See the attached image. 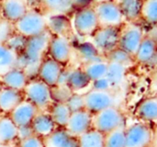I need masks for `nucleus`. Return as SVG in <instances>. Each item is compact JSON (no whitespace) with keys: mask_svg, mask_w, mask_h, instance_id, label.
<instances>
[{"mask_svg":"<svg viewBox=\"0 0 157 147\" xmlns=\"http://www.w3.org/2000/svg\"><path fill=\"white\" fill-rule=\"evenodd\" d=\"M48 113L57 128H64L67 124L71 110H69L66 103L54 102L49 109Z\"/></svg>","mask_w":157,"mask_h":147,"instance_id":"b1692460","label":"nucleus"},{"mask_svg":"<svg viewBox=\"0 0 157 147\" xmlns=\"http://www.w3.org/2000/svg\"><path fill=\"white\" fill-rule=\"evenodd\" d=\"M65 103L68 106V108L71 110V112L76 111V110H84L85 109L84 108L83 95L77 94V93H73L70 96V98L67 99V101Z\"/></svg>","mask_w":157,"mask_h":147,"instance_id":"58836bf2","label":"nucleus"},{"mask_svg":"<svg viewBox=\"0 0 157 147\" xmlns=\"http://www.w3.org/2000/svg\"><path fill=\"white\" fill-rule=\"evenodd\" d=\"M144 36V29L138 23L126 21L120 27L118 48L133 57Z\"/></svg>","mask_w":157,"mask_h":147,"instance_id":"39448f33","label":"nucleus"},{"mask_svg":"<svg viewBox=\"0 0 157 147\" xmlns=\"http://www.w3.org/2000/svg\"><path fill=\"white\" fill-rule=\"evenodd\" d=\"M40 2L52 14V16H66L74 10L73 0H40Z\"/></svg>","mask_w":157,"mask_h":147,"instance_id":"7c9ffc66","label":"nucleus"},{"mask_svg":"<svg viewBox=\"0 0 157 147\" xmlns=\"http://www.w3.org/2000/svg\"><path fill=\"white\" fill-rule=\"evenodd\" d=\"M156 57V40L145 35L135 55L133 56L134 63L141 64H149L155 61Z\"/></svg>","mask_w":157,"mask_h":147,"instance_id":"a211bd4d","label":"nucleus"},{"mask_svg":"<svg viewBox=\"0 0 157 147\" xmlns=\"http://www.w3.org/2000/svg\"><path fill=\"white\" fill-rule=\"evenodd\" d=\"M109 1H113V0H92V3H93V5H98V4L106 3V2H109Z\"/></svg>","mask_w":157,"mask_h":147,"instance_id":"c03bdc74","label":"nucleus"},{"mask_svg":"<svg viewBox=\"0 0 157 147\" xmlns=\"http://www.w3.org/2000/svg\"><path fill=\"white\" fill-rule=\"evenodd\" d=\"M47 53H49L50 58L60 64H66L70 61L72 55V45L69 39L63 36H52Z\"/></svg>","mask_w":157,"mask_h":147,"instance_id":"f8f14e48","label":"nucleus"},{"mask_svg":"<svg viewBox=\"0 0 157 147\" xmlns=\"http://www.w3.org/2000/svg\"><path fill=\"white\" fill-rule=\"evenodd\" d=\"M134 115L138 120L144 123L156 122L157 99L156 97H149L138 103L134 110Z\"/></svg>","mask_w":157,"mask_h":147,"instance_id":"f3484780","label":"nucleus"},{"mask_svg":"<svg viewBox=\"0 0 157 147\" xmlns=\"http://www.w3.org/2000/svg\"><path fill=\"white\" fill-rule=\"evenodd\" d=\"M122 125H125V117L117 106H112L92 114V129L103 134Z\"/></svg>","mask_w":157,"mask_h":147,"instance_id":"20e7f679","label":"nucleus"},{"mask_svg":"<svg viewBox=\"0 0 157 147\" xmlns=\"http://www.w3.org/2000/svg\"><path fill=\"white\" fill-rule=\"evenodd\" d=\"M71 29V21L65 15H55L47 18V29L52 36H63L68 38Z\"/></svg>","mask_w":157,"mask_h":147,"instance_id":"412c9836","label":"nucleus"},{"mask_svg":"<svg viewBox=\"0 0 157 147\" xmlns=\"http://www.w3.org/2000/svg\"><path fill=\"white\" fill-rule=\"evenodd\" d=\"M52 36L47 29L40 35L27 39L24 49L18 55L17 67L23 69L29 79L32 75H37L38 68L47 53Z\"/></svg>","mask_w":157,"mask_h":147,"instance_id":"f257e3e1","label":"nucleus"},{"mask_svg":"<svg viewBox=\"0 0 157 147\" xmlns=\"http://www.w3.org/2000/svg\"><path fill=\"white\" fill-rule=\"evenodd\" d=\"M125 127L122 125L104 134V147H125Z\"/></svg>","mask_w":157,"mask_h":147,"instance_id":"72a5a7b5","label":"nucleus"},{"mask_svg":"<svg viewBox=\"0 0 157 147\" xmlns=\"http://www.w3.org/2000/svg\"><path fill=\"white\" fill-rule=\"evenodd\" d=\"M29 78L25 71L19 67H13L0 75V82L3 87L22 92Z\"/></svg>","mask_w":157,"mask_h":147,"instance_id":"2eb2a0df","label":"nucleus"},{"mask_svg":"<svg viewBox=\"0 0 157 147\" xmlns=\"http://www.w3.org/2000/svg\"><path fill=\"white\" fill-rule=\"evenodd\" d=\"M14 24L15 32L26 39L42 34L47 30V17L36 10L28 11Z\"/></svg>","mask_w":157,"mask_h":147,"instance_id":"7ed1b4c3","label":"nucleus"},{"mask_svg":"<svg viewBox=\"0 0 157 147\" xmlns=\"http://www.w3.org/2000/svg\"><path fill=\"white\" fill-rule=\"evenodd\" d=\"M26 41H27L26 38L15 33L5 44L19 55L24 49Z\"/></svg>","mask_w":157,"mask_h":147,"instance_id":"4c0bfd02","label":"nucleus"},{"mask_svg":"<svg viewBox=\"0 0 157 147\" xmlns=\"http://www.w3.org/2000/svg\"><path fill=\"white\" fill-rule=\"evenodd\" d=\"M2 89H3V86H2V84H1V82H0V92H1Z\"/></svg>","mask_w":157,"mask_h":147,"instance_id":"49530a36","label":"nucleus"},{"mask_svg":"<svg viewBox=\"0 0 157 147\" xmlns=\"http://www.w3.org/2000/svg\"><path fill=\"white\" fill-rule=\"evenodd\" d=\"M93 6L92 0H73V9L75 11Z\"/></svg>","mask_w":157,"mask_h":147,"instance_id":"37998d69","label":"nucleus"},{"mask_svg":"<svg viewBox=\"0 0 157 147\" xmlns=\"http://www.w3.org/2000/svg\"><path fill=\"white\" fill-rule=\"evenodd\" d=\"M120 28H98L91 36L92 43L105 56L111 51L118 48Z\"/></svg>","mask_w":157,"mask_h":147,"instance_id":"9d476101","label":"nucleus"},{"mask_svg":"<svg viewBox=\"0 0 157 147\" xmlns=\"http://www.w3.org/2000/svg\"><path fill=\"white\" fill-rule=\"evenodd\" d=\"M91 86H92V88L98 89V90H113L109 81L107 79L106 76L92 82Z\"/></svg>","mask_w":157,"mask_h":147,"instance_id":"a19ab883","label":"nucleus"},{"mask_svg":"<svg viewBox=\"0 0 157 147\" xmlns=\"http://www.w3.org/2000/svg\"><path fill=\"white\" fill-rule=\"evenodd\" d=\"M120 7L126 21L137 22L140 19L142 0H113Z\"/></svg>","mask_w":157,"mask_h":147,"instance_id":"393cba45","label":"nucleus"},{"mask_svg":"<svg viewBox=\"0 0 157 147\" xmlns=\"http://www.w3.org/2000/svg\"><path fill=\"white\" fill-rule=\"evenodd\" d=\"M18 54L4 43H0V75L17 65Z\"/></svg>","mask_w":157,"mask_h":147,"instance_id":"c756f323","label":"nucleus"},{"mask_svg":"<svg viewBox=\"0 0 157 147\" xmlns=\"http://www.w3.org/2000/svg\"><path fill=\"white\" fill-rule=\"evenodd\" d=\"M128 68L121 64L114 62H108V70L106 77L109 81L112 88L121 87L126 79Z\"/></svg>","mask_w":157,"mask_h":147,"instance_id":"bb28decb","label":"nucleus"},{"mask_svg":"<svg viewBox=\"0 0 157 147\" xmlns=\"http://www.w3.org/2000/svg\"><path fill=\"white\" fill-rule=\"evenodd\" d=\"M31 135H34V134H33L30 125L17 128V140H22V139L28 138Z\"/></svg>","mask_w":157,"mask_h":147,"instance_id":"79ce46f5","label":"nucleus"},{"mask_svg":"<svg viewBox=\"0 0 157 147\" xmlns=\"http://www.w3.org/2000/svg\"><path fill=\"white\" fill-rule=\"evenodd\" d=\"M17 140V127L7 116L0 117V145H11Z\"/></svg>","mask_w":157,"mask_h":147,"instance_id":"cd10ccee","label":"nucleus"},{"mask_svg":"<svg viewBox=\"0 0 157 147\" xmlns=\"http://www.w3.org/2000/svg\"><path fill=\"white\" fill-rule=\"evenodd\" d=\"M81 69L85 72V74L87 75V77L92 83L98 79L106 76L108 70V61L106 59H102L83 64L81 65Z\"/></svg>","mask_w":157,"mask_h":147,"instance_id":"a878e982","label":"nucleus"},{"mask_svg":"<svg viewBox=\"0 0 157 147\" xmlns=\"http://www.w3.org/2000/svg\"><path fill=\"white\" fill-rule=\"evenodd\" d=\"M73 27L81 37H91L98 29V18L93 6L76 10L74 15Z\"/></svg>","mask_w":157,"mask_h":147,"instance_id":"1a4fd4ad","label":"nucleus"},{"mask_svg":"<svg viewBox=\"0 0 157 147\" xmlns=\"http://www.w3.org/2000/svg\"><path fill=\"white\" fill-rule=\"evenodd\" d=\"M14 24L5 18L0 19V43H6L15 34Z\"/></svg>","mask_w":157,"mask_h":147,"instance_id":"e433bc0d","label":"nucleus"},{"mask_svg":"<svg viewBox=\"0 0 157 147\" xmlns=\"http://www.w3.org/2000/svg\"><path fill=\"white\" fill-rule=\"evenodd\" d=\"M105 59L108 62H114V63L121 64L126 66L127 68L132 66L134 64L133 57H132L130 54H128L126 52L122 51L120 48H116L115 50L109 52L105 56Z\"/></svg>","mask_w":157,"mask_h":147,"instance_id":"f704fd0d","label":"nucleus"},{"mask_svg":"<svg viewBox=\"0 0 157 147\" xmlns=\"http://www.w3.org/2000/svg\"><path fill=\"white\" fill-rule=\"evenodd\" d=\"M65 85L73 93H76L90 86L91 81L80 67L67 71Z\"/></svg>","mask_w":157,"mask_h":147,"instance_id":"4be33fe9","label":"nucleus"},{"mask_svg":"<svg viewBox=\"0 0 157 147\" xmlns=\"http://www.w3.org/2000/svg\"><path fill=\"white\" fill-rule=\"evenodd\" d=\"M64 129L70 135L78 138L92 129V114L85 109L71 112Z\"/></svg>","mask_w":157,"mask_h":147,"instance_id":"9b49d317","label":"nucleus"},{"mask_svg":"<svg viewBox=\"0 0 157 147\" xmlns=\"http://www.w3.org/2000/svg\"><path fill=\"white\" fill-rule=\"evenodd\" d=\"M1 9L3 18L11 23L17 21L28 11L24 0H3L1 3Z\"/></svg>","mask_w":157,"mask_h":147,"instance_id":"6ab92c4d","label":"nucleus"},{"mask_svg":"<svg viewBox=\"0 0 157 147\" xmlns=\"http://www.w3.org/2000/svg\"><path fill=\"white\" fill-rule=\"evenodd\" d=\"M76 53L79 60L82 62V64L105 59L104 56L99 53V52L97 50V48L93 45L91 41H85L79 43L76 47Z\"/></svg>","mask_w":157,"mask_h":147,"instance_id":"c85d7f7f","label":"nucleus"},{"mask_svg":"<svg viewBox=\"0 0 157 147\" xmlns=\"http://www.w3.org/2000/svg\"><path fill=\"white\" fill-rule=\"evenodd\" d=\"M38 109L26 99H23L9 114L13 123L17 127L30 125L32 120L38 113Z\"/></svg>","mask_w":157,"mask_h":147,"instance_id":"4468645a","label":"nucleus"},{"mask_svg":"<svg viewBox=\"0 0 157 147\" xmlns=\"http://www.w3.org/2000/svg\"><path fill=\"white\" fill-rule=\"evenodd\" d=\"M0 147H13L11 145H0Z\"/></svg>","mask_w":157,"mask_h":147,"instance_id":"a18cd8bd","label":"nucleus"},{"mask_svg":"<svg viewBox=\"0 0 157 147\" xmlns=\"http://www.w3.org/2000/svg\"><path fill=\"white\" fill-rule=\"evenodd\" d=\"M155 132L149 124L138 122L125 127V147H151Z\"/></svg>","mask_w":157,"mask_h":147,"instance_id":"0eeeda50","label":"nucleus"},{"mask_svg":"<svg viewBox=\"0 0 157 147\" xmlns=\"http://www.w3.org/2000/svg\"><path fill=\"white\" fill-rule=\"evenodd\" d=\"M63 71V65L50 57L44 58L38 68L37 78L48 85L50 87H52L58 85Z\"/></svg>","mask_w":157,"mask_h":147,"instance_id":"ddd939ff","label":"nucleus"},{"mask_svg":"<svg viewBox=\"0 0 157 147\" xmlns=\"http://www.w3.org/2000/svg\"><path fill=\"white\" fill-rule=\"evenodd\" d=\"M24 99L33 104L39 111H48L53 104L51 87L40 79H29L22 91Z\"/></svg>","mask_w":157,"mask_h":147,"instance_id":"f03ea898","label":"nucleus"},{"mask_svg":"<svg viewBox=\"0 0 157 147\" xmlns=\"http://www.w3.org/2000/svg\"><path fill=\"white\" fill-rule=\"evenodd\" d=\"M44 147H78L77 139L70 135L64 128H57L43 139Z\"/></svg>","mask_w":157,"mask_h":147,"instance_id":"aec40b11","label":"nucleus"},{"mask_svg":"<svg viewBox=\"0 0 157 147\" xmlns=\"http://www.w3.org/2000/svg\"><path fill=\"white\" fill-rule=\"evenodd\" d=\"M84 108L91 114H95L107 108L116 106L115 95L112 90H98L91 88L83 95Z\"/></svg>","mask_w":157,"mask_h":147,"instance_id":"6e6552de","label":"nucleus"},{"mask_svg":"<svg viewBox=\"0 0 157 147\" xmlns=\"http://www.w3.org/2000/svg\"><path fill=\"white\" fill-rule=\"evenodd\" d=\"M98 28H120L126 19L115 1L93 6Z\"/></svg>","mask_w":157,"mask_h":147,"instance_id":"423d86ee","label":"nucleus"},{"mask_svg":"<svg viewBox=\"0 0 157 147\" xmlns=\"http://www.w3.org/2000/svg\"><path fill=\"white\" fill-rule=\"evenodd\" d=\"M140 19L151 26H156L157 0H142Z\"/></svg>","mask_w":157,"mask_h":147,"instance_id":"473e14b6","label":"nucleus"},{"mask_svg":"<svg viewBox=\"0 0 157 147\" xmlns=\"http://www.w3.org/2000/svg\"><path fill=\"white\" fill-rule=\"evenodd\" d=\"M30 127L33 134L42 139L49 136L57 129L48 111H38L30 123Z\"/></svg>","mask_w":157,"mask_h":147,"instance_id":"dca6fc26","label":"nucleus"},{"mask_svg":"<svg viewBox=\"0 0 157 147\" xmlns=\"http://www.w3.org/2000/svg\"><path fill=\"white\" fill-rule=\"evenodd\" d=\"M23 99L22 92L3 87L0 92V112L8 115Z\"/></svg>","mask_w":157,"mask_h":147,"instance_id":"5701e85b","label":"nucleus"},{"mask_svg":"<svg viewBox=\"0 0 157 147\" xmlns=\"http://www.w3.org/2000/svg\"><path fill=\"white\" fill-rule=\"evenodd\" d=\"M77 139L78 147H104V134L90 129Z\"/></svg>","mask_w":157,"mask_h":147,"instance_id":"2f4dec72","label":"nucleus"},{"mask_svg":"<svg viewBox=\"0 0 157 147\" xmlns=\"http://www.w3.org/2000/svg\"><path fill=\"white\" fill-rule=\"evenodd\" d=\"M17 147H44L43 139L36 135H31L28 138L18 140Z\"/></svg>","mask_w":157,"mask_h":147,"instance_id":"ea45409f","label":"nucleus"},{"mask_svg":"<svg viewBox=\"0 0 157 147\" xmlns=\"http://www.w3.org/2000/svg\"><path fill=\"white\" fill-rule=\"evenodd\" d=\"M52 98L54 102H63L65 103L73 92L67 87L66 85H57L51 87Z\"/></svg>","mask_w":157,"mask_h":147,"instance_id":"c9c22d12","label":"nucleus"}]
</instances>
